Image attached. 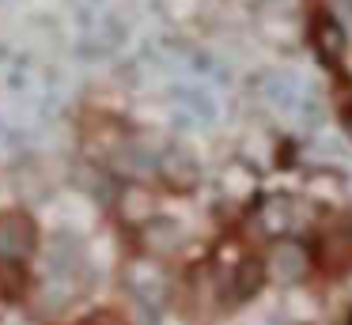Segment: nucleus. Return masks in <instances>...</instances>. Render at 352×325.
<instances>
[{"label":"nucleus","instance_id":"nucleus-2","mask_svg":"<svg viewBox=\"0 0 352 325\" xmlns=\"http://www.w3.org/2000/svg\"><path fill=\"white\" fill-rule=\"evenodd\" d=\"M34 219L23 212H0V257L27 261L34 254Z\"/></svg>","mask_w":352,"mask_h":325},{"label":"nucleus","instance_id":"nucleus-4","mask_svg":"<svg viewBox=\"0 0 352 325\" xmlns=\"http://www.w3.org/2000/svg\"><path fill=\"white\" fill-rule=\"evenodd\" d=\"M269 272H273L280 284H299V280L311 272V254H307L299 242H276L273 246V257H269Z\"/></svg>","mask_w":352,"mask_h":325},{"label":"nucleus","instance_id":"nucleus-1","mask_svg":"<svg viewBox=\"0 0 352 325\" xmlns=\"http://www.w3.org/2000/svg\"><path fill=\"white\" fill-rule=\"evenodd\" d=\"M311 45L326 68H341L344 57H349V34L333 15H318L311 23Z\"/></svg>","mask_w":352,"mask_h":325},{"label":"nucleus","instance_id":"nucleus-7","mask_svg":"<svg viewBox=\"0 0 352 325\" xmlns=\"http://www.w3.org/2000/svg\"><path fill=\"white\" fill-rule=\"evenodd\" d=\"M296 201H284V197H276V201H269L265 208H261V227H265L269 234H288L296 231Z\"/></svg>","mask_w":352,"mask_h":325},{"label":"nucleus","instance_id":"nucleus-3","mask_svg":"<svg viewBox=\"0 0 352 325\" xmlns=\"http://www.w3.org/2000/svg\"><path fill=\"white\" fill-rule=\"evenodd\" d=\"M261 98H265L273 110L299 113L307 91H303V83H299L292 72H269V76H261Z\"/></svg>","mask_w":352,"mask_h":325},{"label":"nucleus","instance_id":"nucleus-5","mask_svg":"<svg viewBox=\"0 0 352 325\" xmlns=\"http://www.w3.org/2000/svg\"><path fill=\"white\" fill-rule=\"evenodd\" d=\"M31 287V272H27V261H16V257H0V302H19Z\"/></svg>","mask_w":352,"mask_h":325},{"label":"nucleus","instance_id":"nucleus-9","mask_svg":"<svg viewBox=\"0 0 352 325\" xmlns=\"http://www.w3.org/2000/svg\"><path fill=\"white\" fill-rule=\"evenodd\" d=\"M344 133L352 136V106H349V110H344Z\"/></svg>","mask_w":352,"mask_h":325},{"label":"nucleus","instance_id":"nucleus-6","mask_svg":"<svg viewBox=\"0 0 352 325\" xmlns=\"http://www.w3.org/2000/svg\"><path fill=\"white\" fill-rule=\"evenodd\" d=\"M265 272H269V265L261 261V257H243V261L235 265V280H231L239 299H250V295L265 284Z\"/></svg>","mask_w":352,"mask_h":325},{"label":"nucleus","instance_id":"nucleus-8","mask_svg":"<svg viewBox=\"0 0 352 325\" xmlns=\"http://www.w3.org/2000/svg\"><path fill=\"white\" fill-rule=\"evenodd\" d=\"M163 174H167L175 186H193V178H197V166H193L186 155H175L170 163H163Z\"/></svg>","mask_w":352,"mask_h":325}]
</instances>
